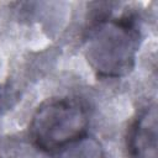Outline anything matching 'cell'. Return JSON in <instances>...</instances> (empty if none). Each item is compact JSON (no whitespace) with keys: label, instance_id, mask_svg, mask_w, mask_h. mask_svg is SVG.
Returning <instances> with one entry per match:
<instances>
[{"label":"cell","instance_id":"obj_1","mask_svg":"<svg viewBox=\"0 0 158 158\" xmlns=\"http://www.w3.org/2000/svg\"><path fill=\"white\" fill-rule=\"evenodd\" d=\"M138 42L139 31L131 16L100 20L88 42V60L100 75H125L133 67Z\"/></svg>","mask_w":158,"mask_h":158},{"label":"cell","instance_id":"obj_2","mask_svg":"<svg viewBox=\"0 0 158 158\" xmlns=\"http://www.w3.org/2000/svg\"><path fill=\"white\" fill-rule=\"evenodd\" d=\"M89 110L79 98H57L43 102L30 123V136L42 151L54 152L85 137Z\"/></svg>","mask_w":158,"mask_h":158},{"label":"cell","instance_id":"obj_3","mask_svg":"<svg viewBox=\"0 0 158 158\" xmlns=\"http://www.w3.org/2000/svg\"><path fill=\"white\" fill-rule=\"evenodd\" d=\"M127 149L132 158H157V107L143 109L127 136Z\"/></svg>","mask_w":158,"mask_h":158},{"label":"cell","instance_id":"obj_4","mask_svg":"<svg viewBox=\"0 0 158 158\" xmlns=\"http://www.w3.org/2000/svg\"><path fill=\"white\" fill-rule=\"evenodd\" d=\"M60 158H105V156L96 139L83 137L67 146Z\"/></svg>","mask_w":158,"mask_h":158}]
</instances>
